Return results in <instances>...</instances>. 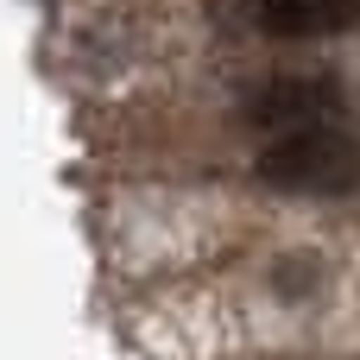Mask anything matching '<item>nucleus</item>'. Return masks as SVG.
I'll use <instances>...</instances> for the list:
<instances>
[{
    "label": "nucleus",
    "instance_id": "obj_3",
    "mask_svg": "<svg viewBox=\"0 0 360 360\" xmlns=\"http://www.w3.org/2000/svg\"><path fill=\"white\" fill-rule=\"evenodd\" d=\"M253 25L266 38L285 44H310V38H342L360 25V0H259Z\"/></svg>",
    "mask_w": 360,
    "mask_h": 360
},
{
    "label": "nucleus",
    "instance_id": "obj_1",
    "mask_svg": "<svg viewBox=\"0 0 360 360\" xmlns=\"http://www.w3.org/2000/svg\"><path fill=\"white\" fill-rule=\"evenodd\" d=\"M259 184L285 196H354L360 190V133L348 120L272 133L259 152Z\"/></svg>",
    "mask_w": 360,
    "mask_h": 360
},
{
    "label": "nucleus",
    "instance_id": "obj_2",
    "mask_svg": "<svg viewBox=\"0 0 360 360\" xmlns=\"http://www.w3.org/2000/svg\"><path fill=\"white\" fill-rule=\"evenodd\" d=\"M342 108H348V89H342L335 70H285V76L253 89L247 120L266 127V133H297V127L342 120Z\"/></svg>",
    "mask_w": 360,
    "mask_h": 360
},
{
    "label": "nucleus",
    "instance_id": "obj_4",
    "mask_svg": "<svg viewBox=\"0 0 360 360\" xmlns=\"http://www.w3.org/2000/svg\"><path fill=\"white\" fill-rule=\"evenodd\" d=\"M310 285H316V259H285V266H278V291L304 297Z\"/></svg>",
    "mask_w": 360,
    "mask_h": 360
}]
</instances>
